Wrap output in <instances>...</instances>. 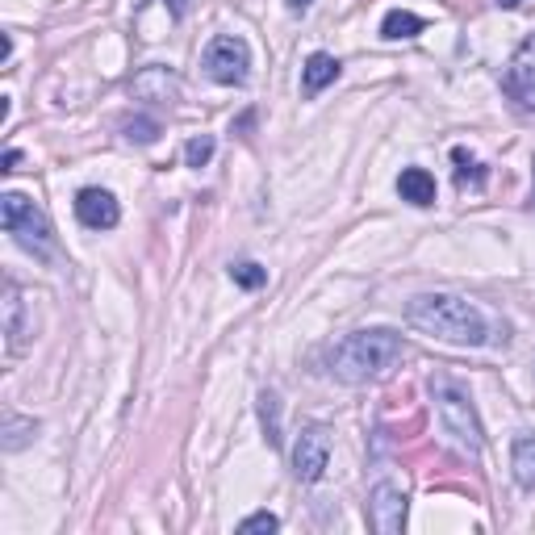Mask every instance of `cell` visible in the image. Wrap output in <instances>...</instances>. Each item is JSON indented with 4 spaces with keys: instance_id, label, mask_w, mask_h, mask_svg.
<instances>
[{
    "instance_id": "cell-23",
    "label": "cell",
    "mask_w": 535,
    "mask_h": 535,
    "mask_svg": "<svg viewBox=\"0 0 535 535\" xmlns=\"http://www.w3.org/2000/svg\"><path fill=\"white\" fill-rule=\"evenodd\" d=\"M0 59H13V34H5V38H0Z\"/></svg>"
},
{
    "instance_id": "cell-21",
    "label": "cell",
    "mask_w": 535,
    "mask_h": 535,
    "mask_svg": "<svg viewBox=\"0 0 535 535\" xmlns=\"http://www.w3.org/2000/svg\"><path fill=\"white\" fill-rule=\"evenodd\" d=\"M122 130H126V138H130V143H143V147H147V143H155V138H159V122H151V118H130Z\"/></svg>"
},
{
    "instance_id": "cell-20",
    "label": "cell",
    "mask_w": 535,
    "mask_h": 535,
    "mask_svg": "<svg viewBox=\"0 0 535 535\" xmlns=\"http://www.w3.org/2000/svg\"><path fill=\"white\" fill-rule=\"evenodd\" d=\"M230 276H235V285H243V289H260V285H268V268L251 264V260L235 264V268H230Z\"/></svg>"
},
{
    "instance_id": "cell-6",
    "label": "cell",
    "mask_w": 535,
    "mask_h": 535,
    "mask_svg": "<svg viewBox=\"0 0 535 535\" xmlns=\"http://www.w3.org/2000/svg\"><path fill=\"white\" fill-rule=\"evenodd\" d=\"M327 464H331V439L322 427H306L297 435V444H293V477L297 481H322V473H327Z\"/></svg>"
},
{
    "instance_id": "cell-26",
    "label": "cell",
    "mask_w": 535,
    "mask_h": 535,
    "mask_svg": "<svg viewBox=\"0 0 535 535\" xmlns=\"http://www.w3.org/2000/svg\"><path fill=\"white\" fill-rule=\"evenodd\" d=\"M21 164V151H5V172H13Z\"/></svg>"
},
{
    "instance_id": "cell-15",
    "label": "cell",
    "mask_w": 535,
    "mask_h": 535,
    "mask_svg": "<svg viewBox=\"0 0 535 535\" xmlns=\"http://www.w3.org/2000/svg\"><path fill=\"white\" fill-rule=\"evenodd\" d=\"M423 26H427V21L418 17V13L393 9V13H385V21H381V38H389V42H398V38H414V34H423Z\"/></svg>"
},
{
    "instance_id": "cell-24",
    "label": "cell",
    "mask_w": 535,
    "mask_h": 535,
    "mask_svg": "<svg viewBox=\"0 0 535 535\" xmlns=\"http://www.w3.org/2000/svg\"><path fill=\"white\" fill-rule=\"evenodd\" d=\"M285 5H289V13H306V9L314 5V0H285Z\"/></svg>"
},
{
    "instance_id": "cell-8",
    "label": "cell",
    "mask_w": 535,
    "mask_h": 535,
    "mask_svg": "<svg viewBox=\"0 0 535 535\" xmlns=\"http://www.w3.org/2000/svg\"><path fill=\"white\" fill-rule=\"evenodd\" d=\"M502 88H506L510 101H519L523 109H535V34L523 38V46L515 51V59H510Z\"/></svg>"
},
{
    "instance_id": "cell-28",
    "label": "cell",
    "mask_w": 535,
    "mask_h": 535,
    "mask_svg": "<svg viewBox=\"0 0 535 535\" xmlns=\"http://www.w3.org/2000/svg\"><path fill=\"white\" fill-rule=\"evenodd\" d=\"M531 176H535V159H531ZM531 205H535V184H531Z\"/></svg>"
},
{
    "instance_id": "cell-4",
    "label": "cell",
    "mask_w": 535,
    "mask_h": 535,
    "mask_svg": "<svg viewBox=\"0 0 535 535\" xmlns=\"http://www.w3.org/2000/svg\"><path fill=\"white\" fill-rule=\"evenodd\" d=\"M0 222L13 235V243L21 251L38 255V260H51L55 255V230H51V218L26 197V193H5L0 197Z\"/></svg>"
},
{
    "instance_id": "cell-16",
    "label": "cell",
    "mask_w": 535,
    "mask_h": 535,
    "mask_svg": "<svg viewBox=\"0 0 535 535\" xmlns=\"http://www.w3.org/2000/svg\"><path fill=\"white\" fill-rule=\"evenodd\" d=\"M34 431H38L34 418H21L17 410H5V439H0V448H5V452L26 448L30 439H34Z\"/></svg>"
},
{
    "instance_id": "cell-12",
    "label": "cell",
    "mask_w": 535,
    "mask_h": 535,
    "mask_svg": "<svg viewBox=\"0 0 535 535\" xmlns=\"http://www.w3.org/2000/svg\"><path fill=\"white\" fill-rule=\"evenodd\" d=\"M339 80V59L335 55H327V51H314L310 59H306V67H301V88L310 92H322L327 84H335Z\"/></svg>"
},
{
    "instance_id": "cell-13",
    "label": "cell",
    "mask_w": 535,
    "mask_h": 535,
    "mask_svg": "<svg viewBox=\"0 0 535 535\" xmlns=\"http://www.w3.org/2000/svg\"><path fill=\"white\" fill-rule=\"evenodd\" d=\"M398 193H402V201L427 209V205H435V176L427 168H406L398 176Z\"/></svg>"
},
{
    "instance_id": "cell-14",
    "label": "cell",
    "mask_w": 535,
    "mask_h": 535,
    "mask_svg": "<svg viewBox=\"0 0 535 535\" xmlns=\"http://www.w3.org/2000/svg\"><path fill=\"white\" fill-rule=\"evenodd\" d=\"M510 469H515L519 490H535V435H519L510 448Z\"/></svg>"
},
{
    "instance_id": "cell-2",
    "label": "cell",
    "mask_w": 535,
    "mask_h": 535,
    "mask_svg": "<svg viewBox=\"0 0 535 535\" xmlns=\"http://www.w3.org/2000/svg\"><path fill=\"white\" fill-rule=\"evenodd\" d=\"M402 356H406L402 335H393L385 327L352 331L327 352V372L339 385H368V381H381Z\"/></svg>"
},
{
    "instance_id": "cell-7",
    "label": "cell",
    "mask_w": 535,
    "mask_h": 535,
    "mask_svg": "<svg viewBox=\"0 0 535 535\" xmlns=\"http://www.w3.org/2000/svg\"><path fill=\"white\" fill-rule=\"evenodd\" d=\"M368 523L377 527L381 535H398L406 527V490L393 481L372 485L368 494Z\"/></svg>"
},
{
    "instance_id": "cell-5",
    "label": "cell",
    "mask_w": 535,
    "mask_h": 535,
    "mask_svg": "<svg viewBox=\"0 0 535 535\" xmlns=\"http://www.w3.org/2000/svg\"><path fill=\"white\" fill-rule=\"evenodd\" d=\"M201 63H205L209 80H218L226 88L247 84V76H251V46L239 34H218L214 42L205 46V59Z\"/></svg>"
},
{
    "instance_id": "cell-19",
    "label": "cell",
    "mask_w": 535,
    "mask_h": 535,
    "mask_svg": "<svg viewBox=\"0 0 535 535\" xmlns=\"http://www.w3.org/2000/svg\"><path fill=\"white\" fill-rule=\"evenodd\" d=\"M209 159H214V138H209V134L189 138V147H184V164H189V168H205Z\"/></svg>"
},
{
    "instance_id": "cell-22",
    "label": "cell",
    "mask_w": 535,
    "mask_h": 535,
    "mask_svg": "<svg viewBox=\"0 0 535 535\" xmlns=\"http://www.w3.org/2000/svg\"><path fill=\"white\" fill-rule=\"evenodd\" d=\"M276 527H281V519L268 515V510H255V515H247L239 523V531H276Z\"/></svg>"
},
{
    "instance_id": "cell-11",
    "label": "cell",
    "mask_w": 535,
    "mask_h": 535,
    "mask_svg": "<svg viewBox=\"0 0 535 535\" xmlns=\"http://www.w3.org/2000/svg\"><path fill=\"white\" fill-rule=\"evenodd\" d=\"M130 92H134L138 101L172 105V101H176V92H180V80H176L172 67H164V63H147L143 72H138V76L130 80Z\"/></svg>"
},
{
    "instance_id": "cell-17",
    "label": "cell",
    "mask_w": 535,
    "mask_h": 535,
    "mask_svg": "<svg viewBox=\"0 0 535 535\" xmlns=\"http://www.w3.org/2000/svg\"><path fill=\"white\" fill-rule=\"evenodd\" d=\"M452 164H456V189H481L485 184V168L464 147H452Z\"/></svg>"
},
{
    "instance_id": "cell-1",
    "label": "cell",
    "mask_w": 535,
    "mask_h": 535,
    "mask_svg": "<svg viewBox=\"0 0 535 535\" xmlns=\"http://www.w3.org/2000/svg\"><path fill=\"white\" fill-rule=\"evenodd\" d=\"M406 322L439 343L452 347H502L510 339V327L485 306L456 293H423L406 306Z\"/></svg>"
},
{
    "instance_id": "cell-10",
    "label": "cell",
    "mask_w": 535,
    "mask_h": 535,
    "mask_svg": "<svg viewBox=\"0 0 535 535\" xmlns=\"http://www.w3.org/2000/svg\"><path fill=\"white\" fill-rule=\"evenodd\" d=\"M76 218L88 226V230H113L122 218L118 209V197L109 189H80L76 193Z\"/></svg>"
},
{
    "instance_id": "cell-18",
    "label": "cell",
    "mask_w": 535,
    "mask_h": 535,
    "mask_svg": "<svg viewBox=\"0 0 535 535\" xmlns=\"http://www.w3.org/2000/svg\"><path fill=\"white\" fill-rule=\"evenodd\" d=\"M260 427H264V439L272 448H281V398L268 389L260 393Z\"/></svg>"
},
{
    "instance_id": "cell-25",
    "label": "cell",
    "mask_w": 535,
    "mask_h": 535,
    "mask_svg": "<svg viewBox=\"0 0 535 535\" xmlns=\"http://www.w3.org/2000/svg\"><path fill=\"white\" fill-rule=\"evenodd\" d=\"M168 5H172V17H184V13H189V0H168Z\"/></svg>"
},
{
    "instance_id": "cell-27",
    "label": "cell",
    "mask_w": 535,
    "mask_h": 535,
    "mask_svg": "<svg viewBox=\"0 0 535 535\" xmlns=\"http://www.w3.org/2000/svg\"><path fill=\"white\" fill-rule=\"evenodd\" d=\"M498 5H502V9H519V5H523V0H498Z\"/></svg>"
},
{
    "instance_id": "cell-9",
    "label": "cell",
    "mask_w": 535,
    "mask_h": 535,
    "mask_svg": "<svg viewBox=\"0 0 535 535\" xmlns=\"http://www.w3.org/2000/svg\"><path fill=\"white\" fill-rule=\"evenodd\" d=\"M34 339V314L26 306V293H21L13 281L5 285V347L9 356H21Z\"/></svg>"
},
{
    "instance_id": "cell-3",
    "label": "cell",
    "mask_w": 535,
    "mask_h": 535,
    "mask_svg": "<svg viewBox=\"0 0 535 535\" xmlns=\"http://www.w3.org/2000/svg\"><path fill=\"white\" fill-rule=\"evenodd\" d=\"M431 398H435V410H439V423H444L448 439L464 452V456H481L485 448V435H481V418L473 410V398L464 393L452 377H431Z\"/></svg>"
}]
</instances>
